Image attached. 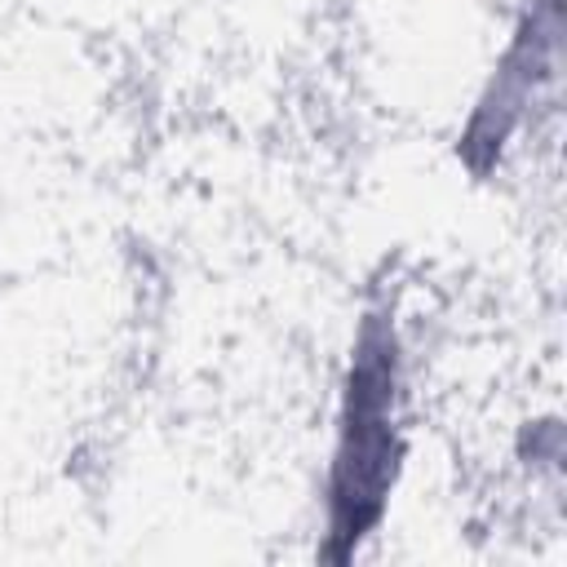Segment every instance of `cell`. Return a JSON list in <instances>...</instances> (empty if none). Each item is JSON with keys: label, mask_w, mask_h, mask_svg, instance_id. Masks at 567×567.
<instances>
[{"label": "cell", "mask_w": 567, "mask_h": 567, "mask_svg": "<svg viewBox=\"0 0 567 567\" xmlns=\"http://www.w3.org/2000/svg\"><path fill=\"white\" fill-rule=\"evenodd\" d=\"M394 478V346L368 328L346 385V416L332 474V536L359 540L381 514Z\"/></svg>", "instance_id": "6da1fadb"}]
</instances>
